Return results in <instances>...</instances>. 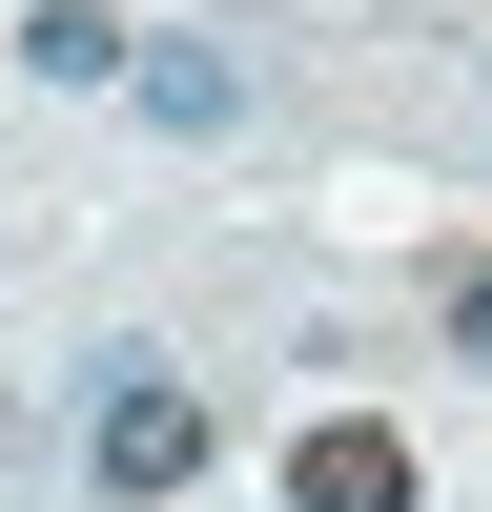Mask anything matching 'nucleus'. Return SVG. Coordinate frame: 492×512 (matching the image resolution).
I'll use <instances>...</instances> for the list:
<instances>
[{
  "label": "nucleus",
  "mask_w": 492,
  "mask_h": 512,
  "mask_svg": "<svg viewBox=\"0 0 492 512\" xmlns=\"http://www.w3.org/2000/svg\"><path fill=\"white\" fill-rule=\"evenodd\" d=\"M431 349L492 369V246H451V267H431Z\"/></svg>",
  "instance_id": "obj_5"
},
{
  "label": "nucleus",
  "mask_w": 492,
  "mask_h": 512,
  "mask_svg": "<svg viewBox=\"0 0 492 512\" xmlns=\"http://www.w3.org/2000/svg\"><path fill=\"white\" fill-rule=\"evenodd\" d=\"M21 62H41V82H123V62H144V21H103V0H41V21H21Z\"/></svg>",
  "instance_id": "obj_4"
},
{
  "label": "nucleus",
  "mask_w": 492,
  "mask_h": 512,
  "mask_svg": "<svg viewBox=\"0 0 492 512\" xmlns=\"http://www.w3.org/2000/svg\"><path fill=\"white\" fill-rule=\"evenodd\" d=\"M287 512H410V431H369V410L287 431Z\"/></svg>",
  "instance_id": "obj_2"
},
{
  "label": "nucleus",
  "mask_w": 492,
  "mask_h": 512,
  "mask_svg": "<svg viewBox=\"0 0 492 512\" xmlns=\"http://www.w3.org/2000/svg\"><path fill=\"white\" fill-rule=\"evenodd\" d=\"M123 82H144V103L185 123V144H226V123H246V62H226V41H144Z\"/></svg>",
  "instance_id": "obj_3"
},
{
  "label": "nucleus",
  "mask_w": 492,
  "mask_h": 512,
  "mask_svg": "<svg viewBox=\"0 0 492 512\" xmlns=\"http://www.w3.org/2000/svg\"><path fill=\"white\" fill-rule=\"evenodd\" d=\"M205 431H226V410H205V390H185V369H123V390H103V410H82V472H103L123 512H164V492H185V472H205Z\"/></svg>",
  "instance_id": "obj_1"
}]
</instances>
